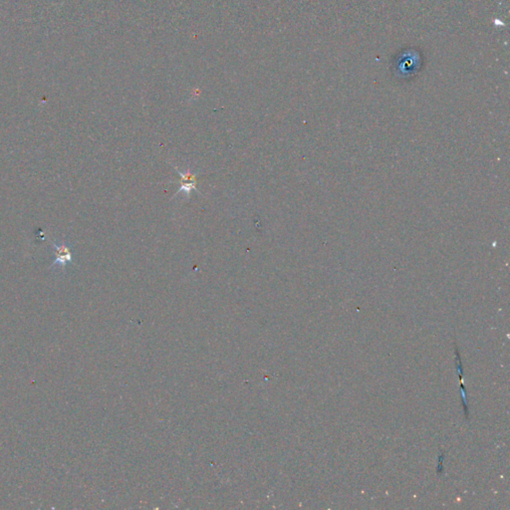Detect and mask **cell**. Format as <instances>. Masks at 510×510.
<instances>
[{
  "label": "cell",
  "instance_id": "1",
  "mask_svg": "<svg viewBox=\"0 0 510 510\" xmlns=\"http://www.w3.org/2000/svg\"><path fill=\"white\" fill-rule=\"evenodd\" d=\"M54 264L65 266L67 263L72 262V250L66 243H54Z\"/></svg>",
  "mask_w": 510,
  "mask_h": 510
},
{
  "label": "cell",
  "instance_id": "2",
  "mask_svg": "<svg viewBox=\"0 0 510 510\" xmlns=\"http://www.w3.org/2000/svg\"><path fill=\"white\" fill-rule=\"evenodd\" d=\"M179 173V176L181 177V180H182V183L179 187V192H183L184 194L186 195H189L192 190H197L196 188V183H197V179H196V176L194 174H190L189 172H187L186 174H181V173Z\"/></svg>",
  "mask_w": 510,
  "mask_h": 510
}]
</instances>
